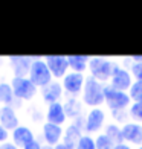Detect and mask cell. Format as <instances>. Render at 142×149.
I'll return each mask as SVG.
<instances>
[{"label": "cell", "instance_id": "obj_1", "mask_svg": "<svg viewBox=\"0 0 142 149\" xmlns=\"http://www.w3.org/2000/svg\"><path fill=\"white\" fill-rule=\"evenodd\" d=\"M104 87L105 84L99 82V81L87 74L84 88H83V93H81V102L89 108H101V105H104L105 102Z\"/></svg>", "mask_w": 142, "mask_h": 149}, {"label": "cell", "instance_id": "obj_2", "mask_svg": "<svg viewBox=\"0 0 142 149\" xmlns=\"http://www.w3.org/2000/svg\"><path fill=\"white\" fill-rule=\"evenodd\" d=\"M115 61L105 56H90L89 61V76L95 78L96 81L103 84H109L110 78L113 74V69H115Z\"/></svg>", "mask_w": 142, "mask_h": 149}, {"label": "cell", "instance_id": "obj_3", "mask_svg": "<svg viewBox=\"0 0 142 149\" xmlns=\"http://www.w3.org/2000/svg\"><path fill=\"white\" fill-rule=\"evenodd\" d=\"M28 78L32 81V84L37 87V88H44L46 85H49L53 78H52V73L47 67L44 58H38V56H34V61L31 64V70Z\"/></svg>", "mask_w": 142, "mask_h": 149}, {"label": "cell", "instance_id": "obj_4", "mask_svg": "<svg viewBox=\"0 0 142 149\" xmlns=\"http://www.w3.org/2000/svg\"><path fill=\"white\" fill-rule=\"evenodd\" d=\"M104 97H105V107L110 111H119V110H128L131 105L130 94L127 91H119L113 88L110 84H105L104 87Z\"/></svg>", "mask_w": 142, "mask_h": 149}, {"label": "cell", "instance_id": "obj_5", "mask_svg": "<svg viewBox=\"0 0 142 149\" xmlns=\"http://www.w3.org/2000/svg\"><path fill=\"white\" fill-rule=\"evenodd\" d=\"M9 84L12 87L15 99L20 100V102H29L38 93V88L32 84L29 78H12Z\"/></svg>", "mask_w": 142, "mask_h": 149}, {"label": "cell", "instance_id": "obj_6", "mask_svg": "<svg viewBox=\"0 0 142 149\" xmlns=\"http://www.w3.org/2000/svg\"><path fill=\"white\" fill-rule=\"evenodd\" d=\"M84 134H99V131L104 130V126L107 125L105 111L103 108H89V111L84 114Z\"/></svg>", "mask_w": 142, "mask_h": 149}, {"label": "cell", "instance_id": "obj_7", "mask_svg": "<svg viewBox=\"0 0 142 149\" xmlns=\"http://www.w3.org/2000/svg\"><path fill=\"white\" fill-rule=\"evenodd\" d=\"M86 74L84 73H75V72H69L66 76L61 79V85L63 90L69 97H78L83 93L84 84H86Z\"/></svg>", "mask_w": 142, "mask_h": 149}, {"label": "cell", "instance_id": "obj_8", "mask_svg": "<svg viewBox=\"0 0 142 149\" xmlns=\"http://www.w3.org/2000/svg\"><path fill=\"white\" fill-rule=\"evenodd\" d=\"M133 82H134V79L131 76L130 70L124 69V67L121 65L119 63L115 64L113 74H112L110 82H109L113 88H116L119 91H127L128 93V90H130V87L133 85Z\"/></svg>", "mask_w": 142, "mask_h": 149}, {"label": "cell", "instance_id": "obj_9", "mask_svg": "<svg viewBox=\"0 0 142 149\" xmlns=\"http://www.w3.org/2000/svg\"><path fill=\"white\" fill-rule=\"evenodd\" d=\"M44 61L52 73L53 81H61L69 73V63L64 55H46Z\"/></svg>", "mask_w": 142, "mask_h": 149}, {"label": "cell", "instance_id": "obj_10", "mask_svg": "<svg viewBox=\"0 0 142 149\" xmlns=\"http://www.w3.org/2000/svg\"><path fill=\"white\" fill-rule=\"evenodd\" d=\"M32 61L34 56H25V55L8 56V64L12 72V78H28Z\"/></svg>", "mask_w": 142, "mask_h": 149}, {"label": "cell", "instance_id": "obj_11", "mask_svg": "<svg viewBox=\"0 0 142 149\" xmlns=\"http://www.w3.org/2000/svg\"><path fill=\"white\" fill-rule=\"evenodd\" d=\"M63 135H64V128L53 125V123H43L41 125V140L44 145L49 146H57L58 143L63 141Z\"/></svg>", "mask_w": 142, "mask_h": 149}, {"label": "cell", "instance_id": "obj_12", "mask_svg": "<svg viewBox=\"0 0 142 149\" xmlns=\"http://www.w3.org/2000/svg\"><path fill=\"white\" fill-rule=\"evenodd\" d=\"M122 137L124 143L130 146H142V125L136 122H128L122 125Z\"/></svg>", "mask_w": 142, "mask_h": 149}, {"label": "cell", "instance_id": "obj_13", "mask_svg": "<svg viewBox=\"0 0 142 149\" xmlns=\"http://www.w3.org/2000/svg\"><path fill=\"white\" fill-rule=\"evenodd\" d=\"M40 94H41V99L47 105L53 102H61V99L64 96L61 81H52L49 85H46L44 88L40 90Z\"/></svg>", "mask_w": 142, "mask_h": 149}, {"label": "cell", "instance_id": "obj_14", "mask_svg": "<svg viewBox=\"0 0 142 149\" xmlns=\"http://www.w3.org/2000/svg\"><path fill=\"white\" fill-rule=\"evenodd\" d=\"M35 139H37L35 132H34L29 126H26V125H20V126H17L15 130L11 132V141L18 149L20 148L23 149L26 145H29L31 141H34Z\"/></svg>", "mask_w": 142, "mask_h": 149}, {"label": "cell", "instance_id": "obj_15", "mask_svg": "<svg viewBox=\"0 0 142 149\" xmlns=\"http://www.w3.org/2000/svg\"><path fill=\"white\" fill-rule=\"evenodd\" d=\"M0 125L9 132H12L17 126H20V119L14 107H8V105L0 107Z\"/></svg>", "mask_w": 142, "mask_h": 149}, {"label": "cell", "instance_id": "obj_16", "mask_svg": "<svg viewBox=\"0 0 142 149\" xmlns=\"http://www.w3.org/2000/svg\"><path fill=\"white\" fill-rule=\"evenodd\" d=\"M67 120V114L64 110L63 102H53L47 105L46 110V122L47 123H53L58 126H63Z\"/></svg>", "mask_w": 142, "mask_h": 149}, {"label": "cell", "instance_id": "obj_17", "mask_svg": "<svg viewBox=\"0 0 142 149\" xmlns=\"http://www.w3.org/2000/svg\"><path fill=\"white\" fill-rule=\"evenodd\" d=\"M0 104L8 105V107H14V108H15V105L22 107V102L17 100L14 96L11 84L6 82V81H0Z\"/></svg>", "mask_w": 142, "mask_h": 149}, {"label": "cell", "instance_id": "obj_18", "mask_svg": "<svg viewBox=\"0 0 142 149\" xmlns=\"http://www.w3.org/2000/svg\"><path fill=\"white\" fill-rule=\"evenodd\" d=\"M89 61H90V56H87V55H69L67 56L69 72L86 73L89 70Z\"/></svg>", "mask_w": 142, "mask_h": 149}, {"label": "cell", "instance_id": "obj_19", "mask_svg": "<svg viewBox=\"0 0 142 149\" xmlns=\"http://www.w3.org/2000/svg\"><path fill=\"white\" fill-rule=\"evenodd\" d=\"M64 105V110H66V114H67V119L70 120H75L77 117L83 116V102L78 99V97H69L63 102Z\"/></svg>", "mask_w": 142, "mask_h": 149}, {"label": "cell", "instance_id": "obj_20", "mask_svg": "<svg viewBox=\"0 0 142 149\" xmlns=\"http://www.w3.org/2000/svg\"><path fill=\"white\" fill-rule=\"evenodd\" d=\"M104 134L109 137L115 145H121L124 143V137H122V126L115 123V122H110L104 126Z\"/></svg>", "mask_w": 142, "mask_h": 149}, {"label": "cell", "instance_id": "obj_21", "mask_svg": "<svg viewBox=\"0 0 142 149\" xmlns=\"http://www.w3.org/2000/svg\"><path fill=\"white\" fill-rule=\"evenodd\" d=\"M84 132L79 130L78 126H75L73 123H69V126L64 128V135H63V141L70 146H75L77 141L79 140V137L83 135Z\"/></svg>", "mask_w": 142, "mask_h": 149}, {"label": "cell", "instance_id": "obj_22", "mask_svg": "<svg viewBox=\"0 0 142 149\" xmlns=\"http://www.w3.org/2000/svg\"><path fill=\"white\" fill-rule=\"evenodd\" d=\"M128 116H130L131 122L142 125V102H131L130 108H128Z\"/></svg>", "mask_w": 142, "mask_h": 149}, {"label": "cell", "instance_id": "obj_23", "mask_svg": "<svg viewBox=\"0 0 142 149\" xmlns=\"http://www.w3.org/2000/svg\"><path fill=\"white\" fill-rule=\"evenodd\" d=\"M75 149H96V145H95V139L90 134H83L79 137V140L77 141Z\"/></svg>", "mask_w": 142, "mask_h": 149}, {"label": "cell", "instance_id": "obj_24", "mask_svg": "<svg viewBox=\"0 0 142 149\" xmlns=\"http://www.w3.org/2000/svg\"><path fill=\"white\" fill-rule=\"evenodd\" d=\"M95 145H96V149H113L115 148V143L104 132L96 134V137H95Z\"/></svg>", "mask_w": 142, "mask_h": 149}, {"label": "cell", "instance_id": "obj_25", "mask_svg": "<svg viewBox=\"0 0 142 149\" xmlns=\"http://www.w3.org/2000/svg\"><path fill=\"white\" fill-rule=\"evenodd\" d=\"M131 102H142V81H134L128 90Z\"/></svg>", "mask_w": 142, "mask_h": 149}, {"label": "cell", "instance_id": "obj_26", "mask_svg": "<svg viewBox=\"0 0 142 149\" xmlns=\"http://www.w3.org/2000/svg\"><path fill=\"white\" fill-rule=\"evenodd\" d=\"M112 117L113 122L118 125H125L130 122V116H128V110H119V111H112Z\"/></svg>", "mask_w": 142, "mask_h": 149}, {"label": "cell", "instance_id": "obj_27", "mask_svg": "<svg viewBox=\"0 0 142 149\" xmlns=\"http://www.w3.org/2000/svg\"><path fill=\"white\" fill-rule=\"evenodd\" d=\"M130 73L134 81H142V63H133L130 67Z\"/></svg>", "mask_w": 142, "mask_h": 149}, {"label": "cell", "instance_id": "obj_28", "mask_svg": "<svg viewBox=\"0 0 142 149\" xmlns=\"http://www.w3.org/2000/svg\"><path fill=\"white\" fill-rule=\"evenodd\" d=\"M9 137H11V132H9V131H6L5 128L0 125V145L5 143V141H8Z\"/></svg>", "mask_w": 142, "mask_h": 149}, {"label": "cell", "instance_id": "obj_29", "mask_svg": "<svg viewBox=\"0 0 142 149\" xmlns=\"http://www.w3.org/2000/svg\"><path fill=\"white\" fill-rule=\"evenodd\" d=\"M41 148H43V143H41L38 139H35L34 141H31L29 145H26L23 149H41Z\"/></svg>", "mask_w": 142, "mask_h": 149}, {"label": "cell", "instance_id": "obj_30", "mask_svg": "<svg viewBox=\"0 0 142 149\" xmlns=\"http://www.w3.org/2000/svg\"><path fill=\"white\" fill-rule=\"evenodd\" d=\"M0 149H18L14 143H12L11 140H8V141H5V143H2L0 145Z\"/></svg>", "mask_w": 142, "mask_h": 149}, {"label": "cell", "instance_id": "obj_31", "mask_svg": "<svg viewBox=\"0 0 142 149\" xmlns=\"http://www.w3.org/2000/svg\"><path fill=\"white\" fill-rule=\"evenodd\" d=\"M53 149H75V146H70V145L64 143V141H61V143H58L57 146H53Z\"/></svg>", "mask_w": 142, "mask_h": 149}, {"label": "cell", "instance_id": "obj_32", "mask_svg": "<svg viewBox=\"0 0 142 149\" xmlns=\"http://www.w3.org/2000/svg\"><path fill=\"white\" fill-rule=\"evenodd\" d=\"M113 149H133L130 145H127V143H121V145H115Z\"/></svg>", "mask_w": 142, "mask_h": 149}, {"label": "cell", "instance_id": "obj_33", "mask_svg": "<svg viewBox=\"0 0 142 149\" xmlns=\"http://www.w3.org/2000/svg\"><path fill=\"white\" fill-rule=\"evenodd\" d=\"M130 58L133 63H142V55H131Z\"/></svg>", "mask_w": 142, "mask_h": 149}, {"label": "cell", "instance_id": "obj_34", "mask_svg": "<svg viewBox=\"0 0 142 149\" xmlns=\"http://www.w3.org/2000/svg\"><path fill=\"white\" fill-rule=\"evenodd\" d=\"M41 149H53V146H49V145H44L43 143V148Z\"/></svg>", "mask_w": 142, "mask_h": 149}, {"label": "cell", "instance_id": "obj_35", "mask_svg": "<svg viewBox=\"0 0 142 149\" xmlns=\"http://www.w3.org/2000/svg\"><path fill=\"white\" fill-rule=\"evenodd\" d=\"M2 64H3V59H2V58H0V65H2Z\"/></svg>", "mask_w": 142, "mask_h": 149}, {"label": "cell", "instance_id": "obj_36", "mask_svg": "<svg viewBox=\"0 0 142 149\" xmlns=\"http://www.w3.org/2000/svg\"><path fill=\"white\" fill-rule=\"evenodd\" d=\"M136 149H142V146H139V148H136Z\"/></svg>", "mask_w": 142, "mask_h": 149}]
</instances>
